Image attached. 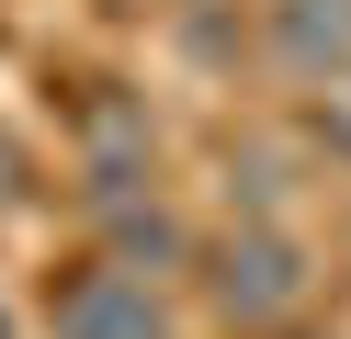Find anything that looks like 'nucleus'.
<instances>
[{
  "instance_id": "obj_5",
  "label": "nucleus",
  "mask_w": 351,
  "mask_h": 339,
  "mask_svg": "<svg viewBox=\"0 0 351 339\" xmlns=\"http://www.w3.org/2000/svg\"><path fill=\"white\" fill-rule=\"evenodd\" d=\"M283 339H306V328H283Z\"/></svg>"
},
{
  "instance_id": "obj_3",
  "label": "nucleus",
  "mask_w": 351,
  "mask_h": 339,
  "mask_svg": "<svg viewBox=\"0 0 351 339\" xmlns=\"http://www.w3.org/2000/svg\"><path fill=\"white\" fill-rule=\"evenodd\" d=\"M272 45H283V68H306V79L340 68L351 57V0H283V12H272Z\"/></svg>"
},
{
  "instance_id": "obj_4",
  "label": "nucleus",
  "mask_w": 351,
  "mask_h": 339,
  "mask_svg": "<svg viewBox=\"0 0 351 339\" xmlns=\"http://www.w3.org/2000/svg\"><path fill=\"white\" fill-rule=\"evenodd\" d=\"M114 260L136 271V260H182V226L159 215V203H147V215H114Z\"/></svg>"
},
{
  "instance_id": "obj_2",
  "label": "nucleus",
  "mask_w": 351,
  "mask_h": 339,
  "mask_svg": "<svg viewBox=\"0 0 351 339\" xmlns=\"http://www.w3.org/2000/svg\"><path fill=\"white\" fill-rule=\"evenodd\" d=\"M57 339H170V316H159V294H147V271L102 260V271H80V283H57Z\"/></svg>"
},
{
  "instance_id": "obj_1",
  "label": "nucleus",
  "mask_w": 351,
  "mask_h": 339,
  "mask_svg": "<svg viewBox=\"0 0 351 339\" xmlns=\"http://www.w3.org/2000/svg\"><path fill=\"white\" fill-rule=\"evenodd\" d=\"M204 305L238 316V328H272V316L306 305V249L283 226H238V238L204 249Z\"/></svg>"
}]
</instances>
